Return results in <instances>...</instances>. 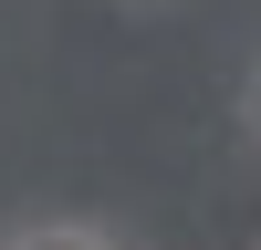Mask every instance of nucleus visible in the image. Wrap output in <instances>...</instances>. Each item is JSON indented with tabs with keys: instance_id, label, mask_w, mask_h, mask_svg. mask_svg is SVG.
<instances>
[{
	"instance_id": "nucleus-1",
	"label": "nucleus",
	"mask_w": 261,
	"mask_h": 250,
	"mask_svg": "<svg viewBox=\"0 0 261 250\" xmlns=\"http://www.w3.org/2000/svg\"><path fill=\"white\" fill-rule=\"evenodd\" d=\"M0 250H125L105 219H42V229H21V240H0Z\"/></svg>"
},
{
	"instance_id": "nucleus-2",
	"label": "nucleus",
	"mask_w": 261,
	"mask_h": 250,
	"mask_svg": "<svg viewBox=\"0 0 261 250\" xmlns=\"http://www.w3.org/2000/svg\"><path fill=\"white\" fill-rule=\"evenodd\" d=\"M230 136H241L251 157H261V52L241 63V83H230Z\"/></svg>"
}]
</instances>
